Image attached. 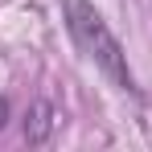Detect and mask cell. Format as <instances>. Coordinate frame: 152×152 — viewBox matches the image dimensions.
Segmentation results:
<instances>
[{
    "label": "cell",
    "instance_id": "cell-1",
    "mask_svg": "<svg viewBox=\"0 0 152 152\" xmlns=\"http://www.w3.org/2000/svg\"><path fill=\"white\" fill-rule=\"evenodd\" d=\"M62 8H66L70 37L78 41V50L107 74V82L119 86V91H127V95H140L136 78L127 70V53H124V45H119V37L107 29V21L99 17V8H95L91 0H62Z\"/></svg>",
    "mask_w": 152,
    "mask_h": 152
},
{
    "label": "cell",
    "instance_id": "cell-2",
    "mask_svg": "<svg viewBox=\"0 0 152 152\" xmlns=\"http://www.w3.org/2000/svg\"><path fill=\"white\" fill-rule=\"evenodd\" d=\"M53 132H58V111H53V103L37 99L25 115V144L29 148H45L53 140Z\"/></svg>",
    "mask_w": 152,
    "mask_h": 152
},
{
    "label": "cell",
    "instance_id": "cell-3",
    "mask_svg": "<svg viewBox=\"0 0 152 152\" xmlns=\"http://www.w3.org/2000/svg\"><path fill=\"white\" fill-rule=\"evenodd\" d=\"M8 124V99H0V127Z\"/></svg>",
    "mask_w": 152,
    "mask_h": 152
}]
</instances>
